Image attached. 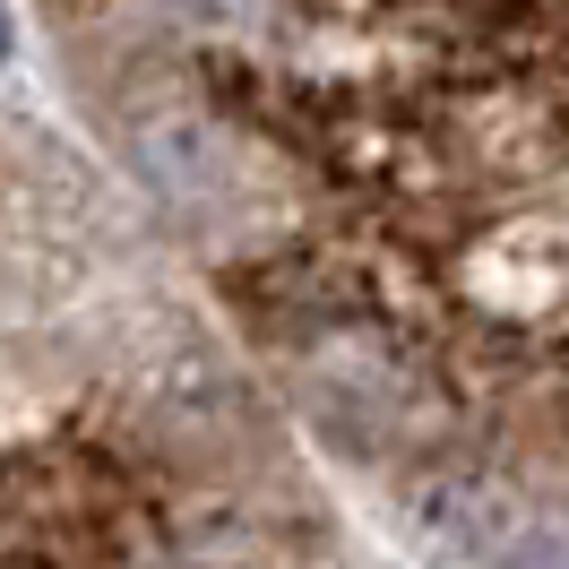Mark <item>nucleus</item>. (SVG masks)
Here are the masks:
<instances>
[{"instance_id":"1","label":"nucleus","mask_w":569,"mask_h":569,"mask_svg":"<svg viewBox=\"0 0 569 569\" xmlns=\"http://www.w3.org/2000/svg\"><path fill=\"white\" fill-rule=\"evenodd\" d=\"M0 52H9V9H0Z\"/></svg>"}]
</instances>
